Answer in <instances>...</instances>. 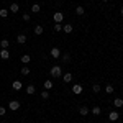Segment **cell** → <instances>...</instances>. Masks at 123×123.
I'll use <instances>...</instances> for the list:
<instances>
[{
  "label": "cell",
  "mask_w": 123,
  "mask_h": 123,
  "mask_svg": "<svg viewBox=\"0 0 123 123\" xmlns=\"http://www.w3.org/2000/svg\"><path fill=\"white\" fill-rule=\"evenodd\" d=\"M49 74L53 76V79L62 77V69H61L59 66H53V67H51V71H49Z\"/></svg>",
  "instance_id": "obj_1"
},
{
  "label": "cell",
  "mask_w": 123,
  "mask_h": 123,
  "mask_svg": "<svg viewBox=\"0 0 123 123\" xmlns=\"http://www.w3.org/2000/svg\"><path fill=\"white\" fill-rule=\"evenodd\" d=\"M20 107H21V104H20L18 100H12V102H8V108L12 110V112H15V110H18Z\"/></svg>",
  "instance_id": "obj_2"
},
{
  "label": "cell",
  "mask_w": 123,
  "mask_h": 123,
  "mask_svg": "<svg viewBox=\"0 0 123 123\" xmlns=\"http://www.w3.org/2000/svg\"><path fill=\"white\" fill-rule=\"evenodd\" d=\"M53 20H54V23H62V20H64L62 12H56V13L53 15Z\"/></svg>",
  "instance_id": "obj_3"
},
{
  "label": "cell",
  "mask_w": 123,
  "mask_h": 123,
  "mask_svg": "<svg viewBox=\"0 0 123 123\" xmlns=\"http://www.w3.org/2000/svg\"><path fill=\"white\" fill-rule=\"evenodd\" d=\"M82 90H84V89H82V85H80V84H74V85H72V94L80 95V94H82Z\"/></svg>",
  "instance_id": "obj_4"
},
{
  "label": "cell",
  "mask_w": 123,
  "mask_h": 123,
  "mask_svg": "<svg viewBox=\"0 0 123 123\" xmlns=\"http://www.w3.org/2000/svg\"><path fill=\"white\" fill-rule=\"evenodd\" d=\"M12 89L18 92V90H21V89H23V84H21L20 80H13V84H12Z\"/></svg>",
  "instance_id": "obj_5"
},
{
  "label": "cell",
  "mask_w": 123,
  "mask_h": 123,
  "mask_svg": "<svg viewBox=\"0 0 123 123\" xmlns=\"http://www.w3.org/2000/svg\"><path fill=\"white\" fill-rule=\"evenodd\" d=\"M90 113V108H89V107H80V108H79V115H82V117H87V115Z\"/></svg>",
  "instance_id": "obj_6"
},
{
  "label": "cell",
  "mask_w": 123,
  "mask_h": 123,
  "mask_svg": "<svg viewBox=\"0 0 123 123\" xmlns=\"http://www.w3.org/2000/svg\"><path fill=\"white\" fill-rule=\"evenodd\" d=\"M0 57H2L3 61H7V59L10 57V51L8 49H0Z\"/></svg>",
  "instance_id": "obj_7"
},
{
  "label": "cell",
  "mask_w": 123,
  "mask_h": 123,
  "mask_svg": "<svg viewBox=\"0 0 123 123\" xmlns=\"http://www.w3.org/2000/svg\"><path fill=\"white\" fill-rule=\"evenodd\" d=\"M8 12H12V13H18L20 12V5L18 3H12L8 7Z\"/></svg>",
  "instance_id": "obj_8"
},
{
  "label": "cell",
  "mask_w": 123,
  "mask_h": 123,
  "mask_svg": "<svg viewBox=\"0 0 123 123\" xmlns=\"http://www.w3.org/2000/svg\"><path fill=\"white\" fill-rule=\"evenodd\" d=\"M72 74H71V72H66V74H62V80H64V84H69V82H71V80H72Z\"/></svg>",
  "instance_id": "obj_9"
},
{
  "label": "cell",
  "mask_w": 123,
  "mask_h": 123,
  "mask_svg": "<svg viewBox=\"0 0 123 123\" xmlns=\"http://www.w3.org/2000/svg\"><path fill=\"white\" fill-rule=\"evenodd\" d=\"M51 56H53V59H57V57L61 56V49H57V48H53V49H51Z\"/></svg>",
  "instance_id": "obj_10"
},
{
  "label": "cell",
  "mask_w": 123,
  "mask_h": 123,
  "mask_svg": "<svg viewBox=\"0 0 123 123\" xmlns=\"http://www.w3.org/2000/svg\"><path fill=\"white\" fill-rule=\"evenodd\" d=\"M72 30H74V26H72L71 23H66V25H62V31H64V33H72Z\"/></svg>",
  "instance_id": "obj_11"
},
{
  "label": "cell",
  "mask_w": 123,
  "mask_h": 123,
  "mask_svg": "<svg viewBox=\"0 0 123 123\" xmlns=\"http://www.w3.org/2000/svg\"><path fill=\"white\" fill-rule=\"evenodd\" d=\"M17 41H18L20 44H25V43H26V35H23V33H20L18 36H17Z\"/></svg>",
  "instance_id": "obj_12"
},
{
  "label": "cell",
  "mask_w": 123,
  "mask_h": 123,
  "mask_svg": "<svg viewBox=\"0 0 123 123\" xmlns=\"http://www.w3.org/2000/svg\"><path fill=\"white\" fill-rule=\"evenodd\" d=\"M108 118H110L112 122H117V120H118V112H117V110L110 112V113H108Z\"/></svg>",
  "instance_id": "obj_13"
},
{
  "label": "cell",
  "mask_w": 123,
  "mask_h": 123,
  "mask_svg": "<svg viewBox=\"0 0 123 123\" xmlns=\"http://www.w3.org/2000/svg\"><path fill=\"white\" fill-rule=\"evenodd\" d=\"M113 107H115V108H120V107H123V98H118V97H117V98L113 100Z\"/></svg>",
  "instance_id": "obj_14"
},
{
  "label": "cell",
  "mask_w": 123,
  "mask_h": 123,
  "mask_svg": "<svg viewBox=\"0 0 123 123\" xmlns=\"http://www.w3.org/2000/svg\"><path fill=\"white\" fill-rule=\"evenodd\" d=\"M35 92H36V87H35V85H33V84H30V85H26V94H30V95H33V94H35Z\"/></svg>",
  "instance_id": "obj_15"
},
{
  "label": "cell",
  "mask_w": 123,
  "mask_h": 123,
  "mask_svg": "<svg viewBox=\"0 0 123 123\" xmlns=\"http://www.w3.org/2000/svg\"><path fill=\"white\" fill-rule=\"evenodd\" d=\"M8 8H0V18H7L8 17Z\"/></svg>",
  "instance_id": "obj_16"
},
{
  "label": "cell",
  "mask_w": 123,
  "mask_h": 123,
  "mask_svg": "<svg viewBox=\"0 0 123 123\" xmlns=\"http://www.w3.org/2000/svg\"><path fill=\"white\" fill-rule=\"evenodd\" d=\"M8 46H10V41H8V39H2V41H0V48H2V49H7Z\"/></svg>",
  "instance_id": "obj_17"
},
{
  "label": "cell",
  "mask_w": 123,
  "mask_h": 123,
  "mask_svg": "<svg viewBox=\"0 0 123 123\" xmlns=\"http://www.w3.org/2000/svg\"><path fill=\"white\" fill-rule=\"evenodd\" d=\"M43 31H44V30H43V26H41V25H36V26H35V35H43Z\"/></svg>",
  "instance_id": "obj_18"
},
{
  "label": "cell",
  "mask_w": 123,
  "mask_h": 123,
  "mask_svg": "<svg viewBox=\"0 0 123 123\" xmlns=\"http://www.w3.org/2000/svg\"><path fill=\"white\" fill-rule=\"evenodd\" d=\"M100 113H102L100 107H92V115H100Z\"/></svg>",
  "instance_id": "obj_19"
},
{
  "label": "cell",
  "mask_w": 123,
  "mask_h": 123,
  "mask_svg": "<svg viewBox=\"0 0 123 123\" xmlns=\"http://www.w3.org/2000/svg\"><path fill=\"white\" fill-rule=\"evenodd\" d=\"M39 10H41V7H39L38 3H35V5H31V12H33V13H39Z\"/></svg>",
  "instance_id": "obj_20"
},
{
  "label": "cell",
  "mask_w": 123,
  "mask_h": 123,
  "mask_svg": "<svg viewBox=\"0 0 123 123\" xmlns=\"http://www.w3.org/2000/svg\"><path fill=\"white\" fill-rule=\"evenodd\" d=\"M84 13H85L84 7H80V5H79V7L76 8V15H79V17H80V15H84Z\"/></svg>",
  "instance_id": "obj_21"
},
{
  "label": "cell",
  "mask_w": 123,
  "mask_h": 123,
  "mask_svg": "<svg viewBox=\"0 0 123 123\" xmlns=\"http://www.w3.org/2000/svg\"><path fill=\"white\" fill-rule=\"evenodd\" d=\"M20 72H21V76H28V74H30V67L28 66L21 67V71H20Z\"/></svg>",
  "instance_id": "obj_22"
},
{
  "label": "cell",
  "mask_w": 123,
  "mask_h": 123,
  "mask_svg": "<svg viewBox=\"0 0 123 123\" xmlns=\"http://www.w3.org/2000/svg\"><path fill=\"white\" fill-rule=\"evenodd\" d=\"M92 90H94L95 94H98V92L102 90V87H100V85H98V84H94V85H92Z\"/></svg>",
  "instance_id": "obj_23"
},
{
  "label": "cell",
  "mask_w": 123,
  "mask_h": 123,
  "mask_svg": "<svg viewBox=\"0 0 123 123\" xmlns=\"http://www.w3.org/2000/svg\"><path fill=\"white\" fill-rule=\"evenodd\" d=\"M113 90H115V89H113V85H110V84H108V85H105V92H107V94H112Z\"/></svg>",
  "instance_id": "obj_24"
},
{
  "label": "cell",
  "mask_w": 123,
  "mask_h": 123,
  "mask_svg": "<svg viewBox=\"0 0 123 123\" xmlns=\"http://www.w3.org/2000/svg\"><path fill=\"white\" fill-rule=\"evenodd\" d=\"M44 89H53V80H44Z\"/></svg>",
  "instance_id": "obj_25"
},
{
  "label": "cell",
  "mask_w": 123,
  "mask_h": 123,
  "mask_svg": "<svg viewBox=\"0 0 123 123\" xmlns=\"http://www.w3.org/2000/svg\"><path fill=\"white\" fill-rule=\"evenodd\" d=\"M41 98H43V100H48V98H49V92H48V90H43V92H41Z\"/></svg>",
  "instance_id": "obj_26"
},
{
  "label": "cell",
  "mask_w": 123,
  "mask_h": 123,
  "mask_svg": "<svg viewBox=\"0 0 123 123\" xmlns=\"http://www.w3.org/2000/svg\"><path fill=\"white\" fill-rule=\"evenodd\" d=\"M30 59H31V57H30L28 54H23V56H21V62H25V64H26V62H30Z\"/></svg>",
  "instance_id": "obj_27"
},
{
  "label": "cell",
  "mask_w": 123,
  "mask_h": 123,
  "mask_svg": "<svg viewBox=\"0 0 123 123\" xmlns=\"http://www.w3.org/2000/svg\"><path fill=\"white\" fill-rule=\"evenodd\" d=\"M62 30V25L61 23H54V31H61Z\"/></svg>",
  "instance_id": "obj_28"
},
{
  "label": "cell",
  "mask_w": 123,
  "mask_h": 123,
  "mask_svg": "<svg viewBox=\"0 0 123 123\" xmlns=\"http://www.w3.org/2000/svg\"><path fill=\"white\" fill-rule=\"evenodd\" d=\"M62 61H64V62H66V61H71V54H69V53L62 54Z\"/></svg>",
  "instance_id": "obj_29"
},
{
  "label": "cell",
  "mask_w": 123,
  "mask_h": 123,
  "mask_svg": "<svg viewBox=\"0 0 123 123\" xmlns=\"http://www.w3.org/2000/svg\"><path fill=\"white\" fill-rule=\"evenodd\" d=\"M23 20H25V21H30V20H31V15H30V13H23Z\"/></svg>",
  "instance_id": "obj_30"
},
{
  "label": "cell",
  "mask_w": 123,
  "mask_h": 123,
  "mask_svg": "<svg viewBox=\"0 0 123 123\" xmlns=\"http://www.w3.org/2000/svg\"><path fill=\"white\" fill-rule=\"evenodd\" d=\"M5 112H7V108H5V107H0V117H3Z\"/></svg>",
  "instance_id": "obj_31"
},
{
  "label": "cell",
  "mask_w": 123,
  "mask_h": 123,
  "mask_svg": "<svg viewBox=\"0 0 123 123\" xmlns=\"http://www.w3.org/2000/svg\"><path fill=\"white\" fill-rule=\"evenodd\" d=\"M117 123H123V122H118V120H117Z\"/></svg>",
  "instance_id": "obj_32"
},
{
  "label": "cell",
  "mask_w": 123,
  "mask_h": 123,
  "mask_svg": "<svg viewBox=\"0 0 123 123\" xmlns=\"http://www.w3.org/2000/svg\"><path fill=\"white\" fill-rule=\"evenodd\" d=\"M122 15H123V7H122Z\"/></svg>",
  "instance_id": "obj_33"
},
{
  "label": "cell",
  "mask_w": 123,
  "mask_h": 123,
  "mask_svg": "<svg viewBox=\"0 0 123 123\" xmlns=\"http://www.w3.org/2000/svg\"><path fill=\"white\" fill-rule=\"evenodd\" d=\"M102 2H108V0H102Z\"/></svg>",
  "instance_id": "obj_34"
},
{
  "label": "cell",
  "mask_w": 123,
  "mask_h": 123,
  "mask_svg": "<svg viewBox=\"0 0 123 123\" xmlns=\"http://www.w3.org/2000/svg\"><path fill=\"white\" fill-rule=\"evenodd\" d=\"M2 123H7V122H2Z\"/></svg>",
  "instance_id": "obj_35"
}]
</instances>
